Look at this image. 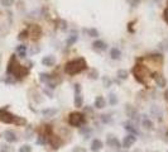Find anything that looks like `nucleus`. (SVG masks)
<instances>
[{
    "label": "nucleus",
    "mask_w": 168,
    "mask_h": 152,
    "mask_svg": "<svg viewBox=\"0 0 168 152\" xmlns=\"http://www.w3.org/2000/svg\"><path fill=\"white\" fill-rule=\"evenodd\" d=\"M86 67H87V64H86L85 58L80 57V58H76V60L67 62L65 66V71L67 72L68 75H76V74H78V72L83 71Z\"/></svg>",
    "instance_id": "1"
},
{
    "label": "nucleus",
    "mask_w": 168,
    "mask_h": 152,
    "mask_svg": "<svg viewBox=\"0 0 168 152\" xmlns=\"http://www.w3.org/2000/svg\"><path fill=\"white\" fill-rule=\"evenodd\" d=\"M133 74H134L135 79L142 84H147L149 76H150V71L144 65H135L134 68H133Z\"/></svg>",
    "instance_id": "2"
},
{
    "label": "nucleus",
    "mask_w": 168,
    "mask_h": 152,
    "mask_svg": "<svg viewBox=\"0 0 168 152\" xmlns=\"http://www.w3.org/2000/svg\"><path fill=\"white\" fill-rule=\"evenodd\" d=\"M68 123L71 124L72 127H81L83 123H85V115L82 113H77L73 112L70 114L68 117Z\"/></svg>",
    "instance_id": "3"
},
{
    "label": "nucleus",
    "mask_w": 168,
    "mask_h": 152,
    "mask_svg": "<svg viewBox=\"0 0 168 152\" xmlns=\"http://www.w3.org/2000/svg\"><path fill=\"white\" fill-rule=\"evenodd\" d=\"M20 66V65L18 64V61H17V58L15 56H13L10 57V60H9V64H8V67H6V74L8 75H14V72L17 71V68H18Z\"/></svg>",
    "instance_id": "4"
},
{
    "label": "nucleus",
    "mask_w": 168,
    "mask_h": 152,
    "mask_svg": "<svg viewBox=\"0 0 168 152\" xmlns=\"http://www.w3.org/2000/svg\"><path fill=\"white\" fill-rule=\"evenodd\" d=\"M14 118H15V115H13L12 113H9L6 109H3L0 110V120H1L3 123H14Z\"/></svg>",
    "instance_id": "5"
},
{
    "label": "nucleus",
    "mask_w": 168,
    "mask_h": 152,
    "mask_svg": "<svg viewBox=\"0 0 168 152\" xmlns=\"http://www.w3.org/2000/svg\"><path fill=\"white\" fill-rule=\"evenodd\" d=\"M28 33H29V36H32V39L36 41L41 37L42 29H41L39 26H37V24H32V26L29 27V29H28Z\"/></svg>",
    "instance_id": "6"
},
{
    "label": "nucleus",
    "mask_w": 168,
    "mask_h": 152,
    "mask_svg": "<svg viewBox=\"0 0 168 152\" xmlns=\"http://www.w3.org/2000/svg\"><path fill=\"white\" fill-rule=\"evenodd\" d=\"M47 137H48V138H47L48 142H50V143L52 144V147H53V148H59V146L62 144V141H61V138H59V137L53 136L52 133H51V134H48Z\"/></svg>",
    "instance_id": "7"
},
{
    "label": "nucleus",
    "mask_w": 168,
    "mask_h": 152,
    "mask_svg": "<svg viewBox=\"0 0 168 152\" xmlns=\"http://www.w3.org/2000/svg\"><path fill=\"white\" fill-rule=\"evenodd\" d=\"M28 74H29V68L24 67V66H19L18 68H17V71L14 72V76L18 77V79H23V77H25Z\"/></svg>",
    "instance_id": "8"
},
{
    "label": "nucleus",
    "mask_w": 168,
    "mask_h": 152,
    "mask_svg": "<svg viewBox=\"0 0 168 152\" xmlns=\"http://www.w3.org/2000/svg\"><path fill=\"white\" fill-rule=\"evenodd\" d=\"M54 64H56V58H54V56H52V55H48V56H44L42 58V65H43V66L52 67V66H54Z\"/></svg>",
    "instance_id": "9"
},
{
    "label": "nucleus",
    "mask_w": 168,
    "mask_h": 152,
    "mask_svg": "<svg viewBox=\"0 0 168 152\" xmlns=\"http://www.w3.org/2000/svg\"><path fill=\"white\" fill-rule=\"evenodd\" d=\"M92 48L95 51H97V52H103V51H105L107 48V44L105 43L104 41L97 39V41H95V42L92 43Z\"/></svg>",
    "instance_id": "10"
},
{
    "label": "nucleus",
    "mask_w": 168,
    "mask_h": 152,
    "mask_svg": "<svg viewBox=\"0 0 168 152\" xmlns=\"http://www.w3.org/2000/svg\"><path fill=\"white\" fill-rule=\"evenodd\" d=\"M153 79H154L156 84L158 85V88H164L166 86V79H164V76L162 74H154L153 75Z\"/></svg>",
    "instance_id": "11"
},
{
    "label": "nucleus",
    "mask_w": 168,
    "mask_h": 152,
    "mask_svg": "<svg viewBox=\"0 0 168 152\" xmlns=\"http://www.w3.org/2000/svg\"><path fill=\"white\" fill-rule=\"evenodd\" d=\"M135 141H136V137L134 136V134H128V136L124 138V141H123V147H125V148L130 147L132 144L135 143Z\"/></svg>",
    "instance_id": "12"
},
{
    "label": "nucleus",
    "mask_w": 168,
    "mask_h": 152,
    "mask_svg": "<svg viewBox=\"0 0 168 152\" xmlns=\"http://www.w3.org/2000/svg\"><path fill=\"white\" fill-rule=\"evenodd\" d=\"M4 138L6 140V142H10V143L17 142V136H15V133H14L13 131H5V132H4Z\"/></svg>",
    "instance_id": "13"
},
{
    "label": "nucleus",
    "mask_w": 168,
    "mask_h": 152,
    "mask_svg": "<svg viewBox=\"0 0 168 152\" xmlns=\"http://www.w3.org/2000/svg\"><path fill=\"white\" fill-rule=\"evenodd\" d=\"M106 143L109 144L110 147H113V148H119V147H120V143H119L118 138L114 137V136H109V137H107Z\"/></svg>",
    "instance_id": "14"
},
{
    "label": "nucleus",
    "mask_w": 168,
    "mask_h": 152,
    "mask_svg": "<svg viewBox=\"0 0 168 152\" xmlns=\"http://www.w3.org/2000/svg\"><path fill=\"white\" fill-rule=\"evenodd\" d=\"M103 148V142L100 140H94L91 143V151L92 152H99Z\"/></svg>",
    "instance_id": "15"
},
{
    "label": "nucleus",
    "mask_w": 168,
    "mask_h": 152,
    "mask_svg": "<svg viewBox=\"0 0 168 152\" xmlns=\"http://www.w3.org/2000/svg\"><path fill=\"white\" fill-rule=\"evenodd\" d=\"M125 112H127V115L129 117V118H132V119H134L136 117V109L133 105H127Z\"/></svg>",
    "instance_id": "16"
},
{
    "label": "nucleus",
    "mask_w": 168,
    "mask_h": 152,
    "mask_svg": "<svg viewBox=\"0 0 168 152\" xmlns=\"http://www.w3.org/2000/svg\"><path fill=\"white\" fill-rule=\"evenodd\" d=\"M106 105V100L104 99V96H97L95 99V106L97 109H103Z\"/></svg>",
    "instance_id": "17"
},
{
    "label": "nucleus",
    "mask_w": 168,
    "mask_h": 152,
    "mask_svg": "<svg viewBox=\"0 0 168 152\" xmlns=\"http://www.w3.org/2000/svg\"><path fill=\"white\" fill-rule=\"evenodd\" d=\"M144 118H143V122H142V124H143V127H144L145 129H149V131H152L153 128H154V126H153V122L150 119H148L145 115H143Z\"/></svg>",
    "instance_id": "18"
},
{
    "label": "nucleus",
    "mask_w": 168,
    "mask_h": 152,
    "mask_svg": "<svg viewBox=\"0 0 168 152\" xmlns=\"http://www.w3.org/2000/svg\"><path fill=\"white\" fill-rule=\"evenodd\" d=\"M17 53H18L19 57H25L27 55V46H24V44H20V46L17 47Z\"/></svg>",
    "instance_id": "19"
},
{
    "label": "nucleus",
    "mask_w": 168,
    "mask_h": 152,
    "mask_svg": "<svg viewBox=\"0 0 168 152\" xmlns=\"http://www.w3.org/2000/svg\"><path fill=\"white\" fill-rule=\"evenodd\" d=\"M120 55H121V52H120V50L119 48H111V51H110V56H111V58L113 60H119L120 58Z\"/></svg>",
    "instance_id": "20"
},
{
    "label": "nucleus",
    "mask_w": 168,
    "mask_h": 152,
    "mask_svg": "<svg viewBox=\"0 0 168 152\" xmlns=\"http://www.w3.org/2000/svg\"><path fill=\"white\" fill-rule=\"evenodd\" d=\"M78 39V36H76V34H72V36H70L67 38V41H66V44H67V47L72 46V44H75L76 42H77Z\"/></svg>",
    "instance_id": "21"
},
{
    "label": "nucleus",
    "mask_w": 168,
    "mask_h": 152,
    "mask_svg": "<svg viewBox=\"0 0 168 152\" xmlns=\"http://www.w3.org/2000/svg\"><path fill=\"white\" fill-rule=\"evenodd\" d=\"M56 113H57V110H56V109H43V110H42V114H43L44 117H48V118L54 117Z\"/></svg>",
    "instance_id": "22"
},
{
    "label": "nucleus",
    "mask_w": 168,
    "mask_h": 152,
    "mask_svg": "<svg viewBox=\"0 0 168 152\" xmlns=\"http://www.w3.org/2000/svg\"><path fill=\"white\" fill-rule=\"evenodd\" d=\"M51 79H52V76L48 75V74H44V72H41V74H39V80L42 82H45V84H48V82L51 81Z\"/></svg>",
    "instance_id": "23"
},
{
    "label": "nucleus",
    "mask_w": 168,
    "mask_h": 152,
    "mask_svg": "<svg viewBox=\"0 0 168 152\" xmlns=\"http://www.w3.org/2000/svg\"><path fill=\"white\" fill-rule=\"evenodd\" d=\"M82 104H83V99H82L81 94H76V96H75V106H76V108H81Z\"/></svg>",
    "instance_id": "24"
},
{
    "label": "nucleus",
    "mask_w": 168,
    "mask_h": 152,
    "mask_svg": "<svg viewBox=\"0 0 168 152\" xmlns=\"http://www.w3.org/2000/svg\"><path fill=\"white\" fill-rule=\"evenodd\" d=\"M116 75H118L119 79H121V80H125V79H128V76H129L128 71L127 70H123V68H121V70H118Z\"/></svg>",
    "instance_id": "25"
},
{
    "label": "nucleus",
    "mask_w": 168,
    "mask_h": 152,
    "mask_svg": "<svg viewBox=\"0 0 168 152\" xmlns=\"http://www.w3.org/2000/svg\"><path fill=\"white\" fill-rule=\"evenodd\" d=\"M124 128L128 131V132H130L132 134H135L138 133V131H136V128H134V126H133V124H130V123H125V126H124Z\"/></svg>",
    "instance_id": "26"
},
{
    "label": "nucleus",
    "mask_w": 168,
    "mask_h": 152,
    "mask_svg": "<svg viewBox=\"0 0 168 152\" xmlns=\"http://www.w3.org/2000/svg\"><path fill=\"white\" fill-rule=\"evenodd\" d=\"M14 123H15L17 126H25L27 120L24 119L23 117H15V118H14Z\"/></svg>",
    "instance_id": "27"
},
{
    "label": "nucleus",
    "mask_w": 168,
    "mask_h": 152,
    "mask_svg": "<svg viewBox=\"0 0 168 152\" xmlns=\"http://www.w3.org/2000/svg\"><path fill=\"white\" fill-rule=\"evenodd\" d=\"M111 84H113L111 79H109L107 76H104V77H103V85H104V88H110Z\"/></svg>",
    "instance_id": "28"
},
{
    "label": "nucleus",
    "mask_w": 168,
    "mask_h": 152,
    "mask_svg": "<svg viewBox=\"0 0 168 152\" xmlns=\"http://www.w3.org/2000/svg\"><path fill=\"white\" fill-rule=\"evenodd\" d=\"M85 32H87L89 33V36L90 37H97L99 36V30H97L96 28H90V29H85Z\"/></svg>",
    "instance_id": "29"
},
{
    "label": "nucleus",
    "mask_w": 168,
    "mask_h": 152,
    "mask_svg": "<svg viewBox=\"0 0 168 152\" xmlns=\"http://www.w3.org/2000/svg\"><path fill=\"white\" fill-rule=\"evenodd\" d=\"M80 132H81L82 136H85V138H89V136L91 134V132H92V131H91L90 128H87V127H83V128H81V131H80Z\"/></svg>",
    "instance_id": "30"
},
{
    "label": "nucleus",
    "mask_w": 168,
    "mask_h": 152,
    "mask_svg": "<svg viewBox=\"0 0 168 152\" xmlns=\"http://www.w3.org/2000/svg\"><path fill=\"white\" fill-rule=\"evenodd\" d=\"M109 103L111 105H115L118 103V98L115 96L114 93H111V94H109Z\"/></svg>",
    "instance_id": "31"
},
{
    "label": "nucleus",
    "mask_w": 168,
    "mask_h": 152,
    "mask_svg": "<svg viewBox=\"0 0 168 152\" xmlns=\"http://www.w3.org/2000/svg\"><path fill=\"white\" fill-rule=\"evenodd\" d=\"M159 48L163 51H168V38H166V39L159 43Z\"/></svg>",
    "instance_id": "32"
},
{
    "label": "nucleus",
    "mask_w": 168,
    "mask_h": 152,
    "mask_svg": "<svg viewBox=\"0 0 168 152\" xmlns=\"http://www.w3.org/2000/svg\"><path fill=\"white\" fill-rule=\"evenodd\" d=\"M47 137L45 136H43V134H41V136H38V138H37V143L38 144H44V143H47Z\"/></svg>",
    "instance_id": "33"
},
{
    "label": "nucleus",
    "mask_w": 168,
    "mask_h": 152,
    "mask_svg": "<svg viewBox=\"0 0 168 152\" xmlns=\"http://www.w3.org/2000/svg\"><path fill=\"white\" fill-rule=\"evenodd\" d=\"M89 76H90L91 79H97L99 72H97V70H95V68H91V70L89 71Z\"/></svg>",
    "instance_id": "34"
},
{
    "label": "nucleus",
    "mask_w": 168,
    "mask_h": 152,
    "mask_svg": "<svg viewBox=\"0 0 168 152\" xmlns=\"http://www.w3.org/2000/svg\"><path fill=\"white\" fill-rule=\"evenodd\" d=\"M28 36H29V33H28V30H23V32H20L19 33V36H18V39L20 41H23V39H25V38H28Z\"/></svg>",
    "instance_id": "35"
},
{
    "label": "nucleus",
    "mask_w": 168,
    "mask_h": 152,
    "mask_svg": "<svg viewBox=\"0 0 168 152\" xmlns=\"http://www.w3.org/2000/svg\"><path fill=\"white\" fill-rule=\"evenodd\" d=\"M0 3H1V5L9 8V6H12L14 4V0H0Z\"/></svg>",
    "instance_id": "36"
},
{
    "label": "nucleus",
    "mask_w": 168,
    "mask_h": 152,
    "mask_svg": "<svg viewBox=\"0 0 168 152\" xmlns=\"http://www.w3.org/2000/svg\"><path fill=\"white\" fill-rule=\"evenodd\" d=\"M19 152H32V148H30V146H28V144H24V146L19 148Z\"/></svg>",
    "instance_id": "37"
},
{
    "label": "nucleus",
    "mask_w": 168,
    "mask_h": 152,
    "mask_svg": "<svg viewBox=\"0 0 168 152\" xmlns=\"http://www.w3.org/2000/svg\"><path fill=\"white\" fill-rule=\"evenodd\" d=\"M127 1L130 4V6H133V8H135V6L139 5V3H140V0H127Z\"/></svg>",
    "instance_id": "38"
},
{
    "label": "nucleus",
    "mask_w": 168,
    "mask_h": 152,
    "mask_svg": "<svg viewBox=\"0 0 168 152\" xmlns=\"http://www.w3.org/2000/svg\"><path fill=\"white\" fill-rule=\"evenodd\" d=\"M101 119H103V122H104V123H110V122H111L110 115H106V114H104V115H101Z\"/></svg>",
    "instance_id": "39"
},
{
    "label": "nucleus",
    "mask_w": 168,
    "mask_h": 152,
    "mask_svg": "<svg viewBox=\"0 0 168 152\" xmlns=\"http://www.w3.org/2000/svg\"><path fill=\"white\" fill-rule=\"evenodd\" d=\"M41 51V48L39 47H37V46H34L32 50H30V55H36V53H38Z\"/></svg>",
    "instance_id": "40"
},
{
    "label": "nucleus",
    "mask_w": 168,
    "mask_h": 152,
    "mask_svg": "<svg viewBox=\"0 0 168 152\" xmlns=\"http://www.w3.org/2000/svg\"><path fill=\"white\" fill-rule=\"evenodd\" d=\"M9 146H6V144H3L1 148H0V152H9Z\"/></svg>",
    "instance_id": "41"
},
{
    "label": "nucleus",
    "mask_w": 168,
    "mask_h": 152,
    "mask_svg": "<svg viewBox=\"0 0 168 152\" xmlns=\"http://www.w3.org/2000/svg\"><path fill=\"white\" fill-rule=\"evenodd\" d=\"M59 24H61V29H66V28H67V23H66L65 22V20H59Z\"/></svg>",
    "instance_id": "42"
},
{
    "label": "nucleus",
    "mask_w": 168,
    "mask_h": 152,
    "mask_svg": "<svg viewBox=\"0 0 168 152\" xmlns=\"http://www.w3.org/2000/svg\"><path fill=\"white\" fill-rule=\"evenodd\" d=\"M163 18L164 20H166V23H168V8L164 10V13H163Z\"/></svg>",
    "instance_id": "43"
},
{
    "label": "nucleus",
    "mask_w": 168,
    "mask_h": 152,
    "mask_svg": "<svg viewBox=\"0 0 168 152\" xmlns=\"http://www.w3.org/2000/svg\"><path fill=\"white\" fill-rule=\"evenodd\" d=\"M73 152H86V150H83L82 147H76L75 150H73Z\"/></svg>",
    "instance_id": "44"
},
{
    "label": "nucleus",
    "mask_w": 168,
    "mask_h": 152,
    "mask_svg": "<svg viewBox=\"0 0 168 152\" xmlns=\"http://www.w3.org/2000/svg\"><path fill=\"white\" fill-rule=\"evenodd\" d=\"M164 98H166V99L168 100V89L166 90V93H164Z\"/></svg>",
    "instance_id": "45"
},
{
    "label": "nucleus",
    "mask_w": 168,
    "mask_h": 152,
    "mask_svg": "<svg viewBox=\"0 0 168 152\" xmlns=\"http://www.w3.org/2000/svg\"><path fill=\"white\" fill-rule=\"evenodd\" d=\"M167 5H168V0H167Z\"/></svg>",
    "instance_id": "46"
},
{
    "label": "nucleus",
    "mask_w": 168,
    "mask_h": 152,
    "mask_svg": "<svg viewBox=\"0 0 168 152\" xmlns=\"http://www.w3.org/2000/svg\"><path fill=\"white\" fill-rule=\"evenodd\" d=\"M167 152H168V151H167Z\"/></svg>",
    "instance_id": "47"
}]
</instances>
